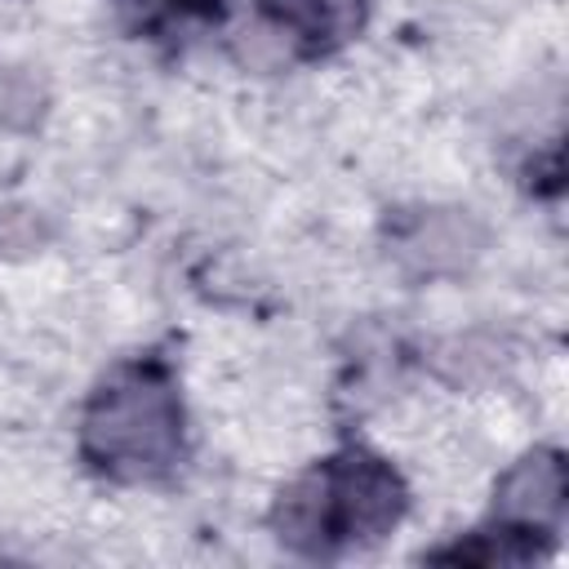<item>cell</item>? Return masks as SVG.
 Here are the masks:
<instances>
[{
  "instance_id": "6da1fadb",
  "label": "cell",
  "mask_w": 569,
  "mask_h": 569,
  "mask_svg": "<svg viewBox=\"0 0 569 569\" xmlns=\"http://www.w3.org/2000/svg\"><path fill=\"white\" fill-rule=\"evenodd\" d=\"M80 462L111 485H164L191 453L182 378L169 351L120 356L84 396L76 422Z\"/></svg>"
},
{
  "instance_id": "7a4b0ae2",
  "label": "cell",
  "mask_w": 569,
  "mask_h": 569,
  "mask_svg": "<svg viewBox=\"0 0 569 569\" xmlns=\"http://www.w3.org/2000/svg\"><path fill=\"white\" fill-rule=\"evenodd\" d=\"M405 511L409 485L396 462L365 445H342L276 493L267 529L298 560H342L378 547Z\"/></svg>"
},
{
  "instance_id": "3957f363",
  "label": "cell",
  "mask_w": 569,
  "mask_h": 569,
  "mask_svg": "<svg viewBox=\"0 0 569 569\" xmlns=\"http://www.w3.org/2000/svg\"><path fill=\"white\" fill-rule=\"evenodd\" d=\"M369 13L373 0H253L249 36H258L276 62L307 67L356 44Z\"/></svg>"
},
{
  "instance_id": "277c9868",
  "label": "cell",
  "mask_w": 569,
  "mask_h": 569,
  "mask_svg": "<svg viewBox=\"0 0 569 569\" xmlns=\"http://www.w3.org/2000/svg\"><path fill=\"white\" fill-rule=\"evenodd\" d=\"M565 511H569L565 453L556 445H538L502 471V480L493 489V507L485 520L520 533L542 556H551V547L560 542V529H565Z\"/></svg>"
},
{
  "instance_id": "5b68a950",
  "label": "cell",
  "mask_w": 569,
  "mask_h": 569,
  "mask_svg": "<svg viewBox=\"0 0 569 569\" xmlns=\"http://www.w3.org/2000/svg\"><path fill=\"white\" fill-rule=\"evenodd\" d=\"M107 9L129 40L160 53H182L222 31L236 0H107Z\"/></svg>"
}]
</instances>
